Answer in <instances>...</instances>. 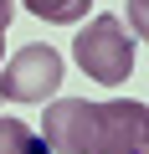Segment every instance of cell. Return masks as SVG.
<instances>
[{"label":"cell","instance_id":"1","mask_svg":"<svg viewBox=\"0 0 149 154\" xmlns=\"http://www.w3.org/2000/svg\"><path fill=\"white\" fill-rule=\"evenodd\" d=\"M72 57H77V67L93 77V82L118 88V82H129V72H134V36L123 31L118 16H93L77 31V41H72Z\"/></svg>","mask_w":149,"mask_h":154},{"label":"cell","instance_id":"2","mask_svg":"<svg viewBox=\"0 0 149 154\" xmlns=\"http://www.w3.org/2000/svg\"><path fill=\"white\" fill-rule=\"evenodd\" d=\"M62 57L41 41L21 46L11 62H0V103H46L62 88Z\"/></svg>","mask_w":149,"mask_h":154},{"label":"cell","instance_id":"3","mask_svg":"<svg viewBox=\"0 0 149 154\" xmlns=\"http://www.w3.org/2000/svg\"><path fill=\"white\" fill-rule=\"evenodd\" d=\"M144 149H149L144 103H129V98L93 103V149L88 154H144Z\"/></svg>","mask_w":149,"mask_h":154},{"label":"cell","instance_id":"4","mask_svg":"<svg viewBox=\"0 0 149 154\" xmlns=\"http://www.w3.org/2000/svg\"><path fill=\"white\" fill-rule=\"evenodd\" d=\"M46 154H88L93 149V103L88 98H57L41 118Z\"/></svg>","mask_w":149,"mask_h":154},{"label":"cell","instance_id":"5","mask_svg":"<svg viewBox=\"0 0 149 154\" xmlns=\"http://www.w3.org/2000/svg\"><path fill=\"white\" fill-rule=\"evenodd\" d=\"M26 11L41 16L46 26H77V21H88L93 0H26Z\"/></svg>","mask_w":149,"mask_h":154},{"label":"cell","instance_id":"6","mask_svg":"<svg viewBox=\"0 0 149 154\" xmlns=\"http://www.w3.org/2000/svg\"><path fill=\"white\" fill-rule=\"evenodd\" d=\"M0 154H46V144L21 118H0Z\"/></svg>","mask_w":149,"mask_h":154},{"label":"cell","instance_id":"7","mask_svg":"<svg viewBox=\"0 0 149 154\" xmlns=\"http://www.w3.org/2000/svg\"><path fill=\"white\" fill-rule=\"evenodd\" d=\"M16 16V0H0V62H5V26Z\"/></svg>","mask_w":149,"mask_h":154},{"label":"cell","instance_id":"8","mask_svg":"<svg viewBox=\"0 0 149 154\" xmlns=\"http://www.w3.org/2000/svg\"><path fill=\"white\" fill-rule=\"evenodd\" d=\"M134 36H144V0H134Z\"/></svg>","mask_w":149,"mask_h":154}]
</instances>
